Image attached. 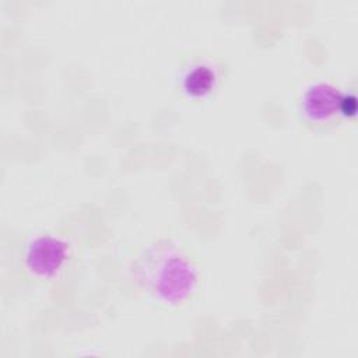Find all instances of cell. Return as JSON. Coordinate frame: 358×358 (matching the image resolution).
I'll use <instances>...</instances> for the list:
<instances>
[{"label":"cell","mask_w":358,"mask_h":358,"mask_svg":"<svg viewBox=\"0 0 358 358\" xmlns=\"http://www.w3.org/2000/svg\"><path fill=\"white\" fill-rule=\"evenodd\" d=\"M131 280L147 301L164 309H176L194 298L201 275L197 262L185 246L161 238L137 253Z\"/></svg>","instance_id":"cell-1"},{"label":"cell","mask_w":358,"mask_h":358,"mask_svg":"<svg viewBox=\"0 0 358 358\" xmlns=\"http://www.w3.org/2000/svg\"><path fill=\"white\" fill-rule=\"evenodd\" d=\"M71 246L60 235L46 234L34 238L25 250L24 264L36 280L49 281L57 278L69 266Z\"/></svg>","instance_id":"cell-2"},{"label":"cell","mask_w":358,"mask_h":358,"mask_svg":"<svg viewBox=\"0 0 358 358\" xmlns=\"http://www.w3.org/2000/svg\"><path fill=\"white\" fill-rule=\"evenodd\" d=\"M343 92L333 84L319 81L305 88L299 99V115L313 129H329L340 123Z\"/></svg>","instance_id":"cell-3"},{"label":"cell","mask_w":358,"mask_h":358,"mask_svg":"<svg viewBox=\"0 0 358 358\" xmlns=\"http://www.w3.org/2000/svg\"><path fill=\"white\" fill-rule=\"evenodd\" d=\"M222 66L213 57L196 56L179 73L180 92L190 101H206L222 83Z\"/></svg>","instance_id":"cell-4"},{"label":"cell","mask_w":358,"mask_h":358,"mask_svg":"<svg viewBox=\"0 0 358 358\" xmlns=\"http://www.w3.org/2000/svg\"><path fill=\"white\" fill-rule=\"evenodd\" d=\"M341 110H343V117L344 116H352L357 110V101L352 94H345L343 92L341 98Z\"/></svg>","instance_id":"cell-5"}]
</instances>
